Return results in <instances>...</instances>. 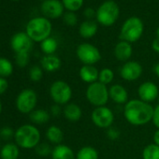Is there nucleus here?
Masks as SVG:
<instances>
[{
  "label": "nucleus",
  "instance_id": "45",
  "mask_svg": "<svg viewBox=\"0 0 159 159\" xmlns=\"http://www.w3.org/2000/svg\"><path fill=\"white\" fill-rule=\"evenodd\" d=\"M156 38H159V27L156 29Z\"/></svg>",
  "mask_w": 159,
  "mask_h": 159
},
{
  "label": "nucleus",
  "instance_id": "39",
  "mask_svg": "<svg viewBox=\"0 0 159 159\" xmlns=\"http://www.w3.org/2000/svg\"><path fill=\"white\" fill-rule=\"evenodd\" d=\"M62 111H62V109H61L60 105H58V104H54V105H52V106L51 107V111H50L51 114H52V116H54V117L59 116V115L61 114V112H62Z\"/></svg>",
  "mask_w": 159,
  "mask_h": 159
},
{
  "label": "nucleus",
  "instance_id": "8",
  "mask_svg": "<svg viewBox=\"0 0 159 159\" xmlns=\"http://www.w3.org/2000/svg\"><path fill=\"white\" fill-rule=\"evenodd\" d=\"M38 104V95L35 90L31 88H25L22 90L15 101L16 109L23 114H30L34 110H36V106Z\"/></svg>",
  "mask_w": 159,
  "mask_h": 159
},
{
  "label": "nucleus",
  "instance_id": "41",
  "mask_svg": "<svg viewBox=\"0 0 159 159\" xmlns=\"http://www.w3.org/2000/svg\"><path fill=\"white\" fill-rule=\"evenodd\" d=\"M152 48L155 52L159 53V38H155L153 39V41L152 43Z\"/></svg>",
  "mask_w": 159,
  "mask_h": 159
},
{
  "label": "nucleus",
  "instance_id": "23",
  "mask_svg": "<svg viewBox=\"0 0 159 159\" xmlns=\"http://www.w3.org/2000/svg\"><path fill=\"white\" fill-rule=\"evenodd\" d=\"M46 138L48 141L54 145L62 144L64 139V133L62 129L57 125H51L46 131Z\"/></svg>",
  "mask_w": 159,
  "mask_h": 159
},
{
  "label": "nucleus",
  "instance_id": "37",
  "mask_svg": "<svg viewBox=\"0 0 159 159\" xmlns=\"http://www.w3.org/2000/svg\"><path fill=\"white\" fill-rule=\"evenodd\" d=\"M152 122L157 127V129H159V104L153 110V115H152Z\"/></svg>",
  "mask_w": 159,
  "mask_h": 159
},
{
  "label": "nucleus",
  "instance_id": "4",
  "mask_svg": "<svg viewBox=\"0 0 159 159\" xmlns=\"http://www.w3.org/2000/svg\"><path fill=\"white\" fill-rule=\"evenodd\" d=\"M144 25L142 21L136 16L130 17L123 24L120 31L121 40L127 41L129 43L138 41L143 34Z\"/></svg>",
  "mask_w": 159,
  "mask_h": 159
},
{
  "label": "nucleus",
  "instance_id": "3",
  "mask_svg": "<svg viewBox=\"0 0 159 159\" xmlns=\"http://www.w3.org/2000/svg\"><path fill=\"white\" fill-rule=\"evenodd\" d=\"M52 28V24L46 17H35L27 23L25 32L33 41L41 43L50 38Z\"/></svg>",
  "mask_w": 159,
  "mask_h": 159
},
{
  "label": "nucleus",
  "instance_id": "31",
  "mask_svg": "<svg viewBox=\"0 0 159 159\" xmlns=\"http://www.w3.org/2000/svg\"><path fill=\"white\" fill-rule=\"evenodd\" d=\"M35 151H36V153L39 155V156H41V157H46V156H49L50 154H52V148L51 147V145L47 142H42V143H39L36 148H35Z\"/></svg>",
  "mask_w": 159,
  "mask_h": 159
},
{
  "label": "nucleus",
  "instance_id": "2",
  "mask_svg": "<svg viewBox=\"0 0 159 159\" xmlns=\"http://www.w3.org/2000/svg\"><path fill=\"white\" fill-rule=\"evenodd\" d=\"M40 131L34 125L26 124L18 127L14 134L15 143L23 149H35L40 143Z\"/></svg>",
  "mask_w": 159,
  "mask_h": 159
},
{
  "label": "nucleus",
  "instance_id": "30",
  "mask_svg": "<svg viewBox=\"0 0 159 159\" xmlns=\"http://www.w3.org/2000/svg\"><path fill=\"white\" fill-rule=\"evenodd\" d=\"M64 7L67 11H77L84 5V0H62Z\"/></svg>",
  "mask_w": 159,
  "mask_h": 159
},
{
  "label": "nucleus",
  "instance_id": "46",
  "mask_svg": "<svg viewBox=\"0 0 159 159\" xmlns=\"http://www.w3.org/2000/svg\"><path fill=\"white\" fill-rule=\"evenodd\" d=\"M12 1H19V0H12Z\"/></svg>",
  "mask_w": 159,
  "mask_h": 159
},
{
  "label": "nucleus",
  "instance_id": "14",
  "mask_svg": "<svg viewBox=\"0 0 159 159\" xmlns=\"http://www.w3.org/2000/svg\"><path fill=\"white\" fill-rule=\"evenodd\" d=\"M138 96L139 99L144 102H153L154 100L158 99L159 97L158 86L152 82H144L138 88Z\"/></svg>",
  "mask_w": 159,
  "mask_h": 159
},
{
  "label": "nucleus",
  "instance_id": "40",
  "mask_svg": "<svg viewBox=\"0 0 159 159\" xmlns=\"http://www.w3.org/2000/svg\"><path fill=\"white\" fill-rule=\"evenodd\" d=\"M84 14V16H85L88 20H91V19H93L94 17L97 16V11H96L94 9L87 8V9H85Z\"/></svg>",
  "mask_w": 159,
  "mask_h": 159
},
{
  "label": "nucleus",
  "instance_id": "21",
  "mask_svg": "<svg viewBox=\"0 0 159 159\" xmlns=\"http://www.w3.org/2000/svg\"><path fill=\"white\" fill-rule=\"evenodd\" d=\"M20 147L16 143H6L0 150V158L1 159H19Z\"/></svg>",
  "mask_w": 159,
  "mask_h": 159
},
{
  "label": "nucleus",
  "instance_id": "28",
  "mask_svg": "<svg viewBox=\"0 0 159 159\" xmlns=\"http://www.w3.org/2000/svg\"><path fill=\"white\" fill-rule=\"evenodd\" d=\"M143 159H159V146L151 143L148 144L142 151Z\"/></svg>",
  "mask_w": 159,
  "mask_h": 159
},
{
  "label": "nucleus",
  "instance_id": "32",
  "mask_svg": "<svg viewBox=\"0 0 159 159\" xmlns=\"http://www.w3.org/2000/svg\"><path fill=\"white\" fill-rule=\"evenodd\" d=\"M43 77V69L39 66H33L29 70V78L32 82H39Z\"/></svg>",
  "mask_w": 159,
  "mask_h": 159
},
{
  "label": "nucleus",
  "instance_id": "22",
  "mask_svg": "<svg viewBox=\"0 0 159 159\" xmlns=\"http://www.w3.org/2000/svg\"><path fill=\"white\" fill-rule=\"evenodd\" d=\"M98 28V25L96 22L87 20L81 24L80 29H79V33L81 35V37L84 39H91L97 34Z\"/></svg>",
  "mask_w": 159,
  "mask_h": 159
},
{
  "label": "nucleus",
  "instance_id": "24",
  "mask_svg": "<svg viewBox=\"0 0 159 159\" xmlns=\"http://www.w3.org/2000/svg\"><path fill=\"white\" fill-rule=\"evenodd\" d=\"M50 117H51L50 112L43 109L34 110L29 114V118L31 122L35 125H44L49 122Z\"/></svg>",
  "mask_w": 159,
  "mask_h": 159
},
{
  "label": "nucleus",
  "instance_id": "17",
  "mask_svg": "<svg viewBox=\"0 0 159 159\" xmlns=\"http://www.w3.org/2000/svg\"><path fill=\"white\" fill-rule=\"evenodd\" d=\"M79 75L83 82L91 84L98 81L99 71L95 66L84 65L81 68H80Z\"/></svg>",
  "mask_w": 159,
  "mask_h": 159
},
{
  "label": "nucleus",
  "instance_id": "10",
  "mask_svg": "<svg viewBox=\"0 0 159 159\" xmlns=\"http://www.w3.org/2000/svg\"><path fill=\"white\" fill-rule=\"evenodd\" d=\"M91 120L94 125L99 128H110L112 126L114 122V113L113 111L106 107H98L95 108L91 113Z\"/></svg>",
  "mask_w": 159,
  "mask_h": 159
},
{
  "label": "nucleus",
  "instance_id": "5",
  "mask_svg": "<svg viewBox=\"0 0 159 159\" xmlns=\"http://www.w3.org/2000/svg\"><path fill=\"white\" fill-rule=\"evenodd\" d=\"M85 97L88 102L96 108L106 106L110 99L109 88L98 81L88 85L85 91Z\"/></svg>",
  "mask_w": 159,
  "mask_h": 159
},
{
  "label": "nucleus",
  "instance_id": "34",
  "mask_svg": "<svg viewBox=\"0 0 159 159\" xmlns=\"http://www.w3.org/2000/svg\"><path fill=\"white\" fill-rule=\"evenodd\" d=\"M63 20H64V23L66 25H69V26H74L76 25L77 24V21H78V18L76 16V14L72 11H67L64 14L63 16Z\"/></svg>",
  "mask_w": 159,
  "mask_h": 159
},
{
  "label": "nucleus",
  "instance_id": "13",
  "mask_svg": "<svg viewBox=\"0 0 159 159\" xmlns=\"http://www.w3.org/2000/svg\"><path fill=\"white\" fill-rule=\"evenodd\" d=\"M64 5L59 0H44L40 10L42 14L48 19H57L64 13Z\"/></svg>",
  "mask_w": 159,
  "mask_h": 159
},
{
  "label": "nucleus",
  "instance_id": "1",
  "mask_svg": "<svg viewBox=\"0 0 159 159\" xmlns=\"http://www.w3.org/2000/svg\"><path fill=\"white\" fill-rule=\"evenodd\" d=\"M153 110L150 103L140 99H131L124 106V116L130 125L140 126L152 121Z\"/></svg>",
  "mask_w": 159,
  "mask_h": 159
},
{
  "label": "nucleus",
  "instance_id": "36",
  "mask_svg": "<svg viewBox=\"0 0 159 159\" xmlns=\"http://www.w3.org/2000/svg\"><path fill=\"white\" fill-rule=\"evenodd\" d=\"M121 132L117 127H113L111 126L110 128L107 129V137L111 139V140H116L120 138Z\"/></svg>",
  "mask_w": 159,
  "mask_h": 159
},
{
  "label": "nucleus",
  "instance_id": "43",
  "mask_svg": "<svg viewBox=\"0 0 159 159\" xmlns=\"http://www.w3.org/2000/svg\"><path fill=\"white\" fill-rule=\"evenodd\" d=\"M153 72H154V74L157 76V78L159 79V62L154 66V67H153Z\"/></svg>",
  "mask_w": 159,
  "mask_h": 159
},
{
  "label": "nucleus",
  "instance_id": "9",
  "mask_svg": "<svg viewBox=\"0 0 159 159\" xmlns=\"http://www.w3.org/2000/svg\"><path fill=\"white\" fill-rule=\"evenodd\" d=\"M76 54L78 59L84 65L94 66L101 60V53L99 50L90 43L80 44L77 47Z\"/></svg>",
  "mask_w": 159,
  "mask_h": 159
},
{
  "label": "nucleus",
  "instance_id": "33",
  "mask_svg": "<svg viewBox=\"0 0 159 159\" xmlns=\"http://www.w3.org/2000/svg\"><path fill=\"white\" fill-rule=\"evenodd\" d=\"M29 52L16 53L15 56V62L17 66L20 67H25L29 64Z\"/></svg>",
  "mask_w": 159,
  "mask_h": 159
},
{
  "label": "nucleus",
  "instance_id": "7",
  "mask_svg": "<svg viewBox=\"0 0 159 159\" xmlns=\"http://www.w3.org/2000/svg\"><path fill=\"white\" fill-rule=\"evenodd\" d=\"M50 96L55 104L66 105L72 98V89L66 82L58 80L51 84Z\"/></svg>",
  "mask_w": 159,
  "mask_h": 159
},
{
  "label": "nucleus",
  "instance_id": "19",
  "mask_svg": "<svg viewBox=\"0 0 159 159\" xmlns=\"http://www.w3.org/2000/svg\"><path fill=\"white\" fill-rule=\"evenodd\" d=\"M61 60L58 56L54 54L44 55L40 61V66L43 70L47 72H54L57 71L61 67Z\"/></svg>",
  "mask_w": 159,
  "mask_h": 159
},
{
  "label": "nucleus",
  "instance_id": "15",
  "mask_svg": "<svg viewBox=\"0 0 159 159\" xmlns=\"http://www.w3.org/2000/svg\"><path fill=\"white\" fill-rule=\"evenodd\" d=\"M110 99L118 105H125L128 101L127 90L121 84H112L109 88Z\"/></svg>",
  "mask_w": 159,
  "mask_h": 159
},
{
  "label": "nucleus",
  "instance_id": "42",
  "mask_svg": "<svg viewBox=\"0 0 159 159\" xmlns=\"http://www.w3.org/2000/svg\"><path fill=\"white\" fill-rule=\"evenodd\" d=\"M153 143L159 146V129H156V131L153 134Z\"/></svg>",
  "mask_w": 159,
  "mask_h": 159
},
{
  "label": "nucleus",
  "instance_id": "47",
  "mask_svg": "<svg viewBox=\"0 0 159 159\" xmlns=\"http://www.w3.org/2000/svg\"><path fill=\"white\" fill-rule=\"evenodd\" d=\"M158 104H159V97H158Z\"/></svg>",
  "mask_w": 159,
  "mask_h": 159
},
{
  "label": "nucleus",
  "instance_id": "26",
  "mask_svg": "<svg viewBox=\"0 0 159 159\" xmlns=\"http://www.w3.org/2000/svg\"><path fill=\"white\" fill-rule=\"evenodd\" d=\"M58 48V43L57 40L52 37L46 39L40 43V49L41 51L45 53V55L49 54H53Z\"/></svg>",
  "mask_w": 159,
  "mask_h": 159
},
{
  "label": "nucleus",
  "instance_id": "20",
  "mask_svg": "<svg viewBox=\"0 0 159 159\" xmlns=\"http://www.w3.org/2000/svg\"><path fill=\"white\" fill-rule=\"evenodd\" d=\"M52 159H76L74 151L65 144L55 145L52 148Z\"/></svg>",
  "mask_w": 159,
  "mask_h": 159
},
{
  "label": "nucleus",
  "instance_id": "18",
  "mask_svg": "<svg viewBox=\"0 0 159 159\" xmlns=\"http://www.w3.org/2000/svg\"><path fill=\"white\" fill-rule=\"evenodd\" d=\"M64 117L71 123H76L81 120L83 116L82 108L76 103H68L63 109Z\"/></svg>",
  "mask_w": 159,
  "mask_h": 159
},
{
  "label": "nucleus",
  "instance_id": "48",
  "mask_svg": "<svg viewBox=\"0 0 159 159\" xmlns=\"http://www.w3.org/2000/svg\"><path fill=\"white\" fill-rule=\"evenodd\" d=\"M34 159H36V158H34Z\"/></svg>",
  "mask_w": 159,
  "mask_h": 159
},
{
  "label": "nucleus",
  "instance_id": "29",
  "mask_svg": "<svg viewBox=\"0 0 159 159\" xmlns=\"http://www.w3.org/2000/svg\"><path fill=\"white\" fill-rule=\"evenodd\" d=\"M113 79H114V73L111 68H103L99 71V75H98V82L108 85L111 84L113 82Z\"/></svg>",
  "mask_w": 159,
  "mask_h": 159
},
{
  "label": "nucleus",
  "instance_id": "25",
  "mask_svg": "<svg viewBox=\"0 0 159 159\" xmlns=\"http://www.w3.org/2000/svg\"><path fill=\"white\" fill-rule=\"evenodd\" d=\"M76 159H98V152L92 146H84L78 151Z\"/></svg>",
  "mask_w": 159,
  "mask_h": 159
},
{
  "label": "nucleus",
  "instance_id": "49",
  "mask_svg": "<svg viewBox=\"0 0 159 159\" xmlns=\"http://www.w3.org/2000/svg\"><path fill=\"white\" fill-rule=\"evenodd\" d=\"M43 1H44V0H43Z\"/></svg>",
  "mask_w": 159,
  "mask_h": 159
},
{
  "label": "nucleus",
  "instance_id": "12",
  "mask_svg": "<svg viewBox=\"0 0 159 159\" xmlns=\"http://www.w3.org/2000/svg\"><path fill=\"white\" fill-rule=\"evenodd\" d=\"M33 46V40L26 32H18L11 39V47L16 53L29 52Z\"/></svg>",
  "mask_w": 159,
  "mask_h": 159
},
{
  "label": "nucleus",
  "instance_id": "6",
  "mask_svg": "<svg viewBox=\"0 0 159 159\" xmlns=\"http://www.w3.org/2000/svg\"><path fill=\"white\" fill-rule=\"evenodd\" d=\"M120 14L119 6L113 0L103 2L97 11V20L104 26H111L117 21Z\"/></svg>",
  "mask_w": 159,
  "mask_h": 159
},
{
  "label": "nucleus",
  "instance_id": "27",
  "mask_svg": "<svg viewBox=\"0 0 159 159\" xmlns=\"http://www.w3.org/2000/svg\"><path fill=\"white\" fill-rule=\"evenodd\" d=\"M13 73V65L11 60L0 57V77L8 78Z\"/></svg>",
  "mask_w": 159,
  "mask_h": 159
},
{
  "label": "nucleus",
  "instance_id": "44",
  "mask_svg": "<svg viewBox=\"0 0 159 159\" xmlns=\"http://www.w3.org/2000/svg\"><path fill=\"white\" fill-rule=\"evenodd\" d=\"M1 112H2V102L0 100V114H1Z\"/></svg>",
  "mask_w": 159,
  "mask_h": 159
},
{
  "label": "nucleus",
  "instance_id": "16",
  "mask_svg": "<svg viewBox=\"0 0 159 159\" xmlns=\"http://www.w3.org/2000/svg\"><path fill=\"white\" fill-rule=\"evenodd\" d=\"M114 56L118 61L121 62H127L129 61V59L132 56L133 53V49L131 46V43L125 41V40H121L120 42H118L115 47H114Z\"/></svg>",
  "mask_w": 159,
  "mask_h": 159
},
{
  "label": "nucleus",
  "instance_id": "38",
  "mask_svg": "<svg viewBox=\"0 0 159 159\" xmlns=\"http://www.w3.org/2000/svg\"><path fill=\"white\" fill-rule=\"evenodd\" d=\"M8 87H9V83L7 81V79L0 77V95H3L4 93H6Z\"/></svg>",
  "mask_w": 159,
  "mask_h": 159
},
{
  "label": "nucleus",
  "instance_id": "35",
  "mask_svg": "<svg viewBox=\"0 0 159 159\" xmlns=\"http://www.w3.org/2000/svg\"><path fill=\"white\" fill-rule=\"evenodd\" d=\"M14 134H15V132L10 126H3L1 129H0V138L4 140L11 139L12 138H14Z\"/></svg>",
  "mask_w": 159,
  "mask_h": 159
},
{
  "label": "nucleus",
  "instance_id": "11",
  "mask_svg": "<svg viewBox=\"0 0 159 159\" xmlns=\"http://www.w3.org/2000/svg\"><path fill=\"white\" fill-rule=\"evenodd\" d=\"M142 66L137 61H127L120 67V76L126 82H134L142 75Z\"/></svg>",
  "mask_w": 159,
  "mask_h": 159
}]
</instances>
